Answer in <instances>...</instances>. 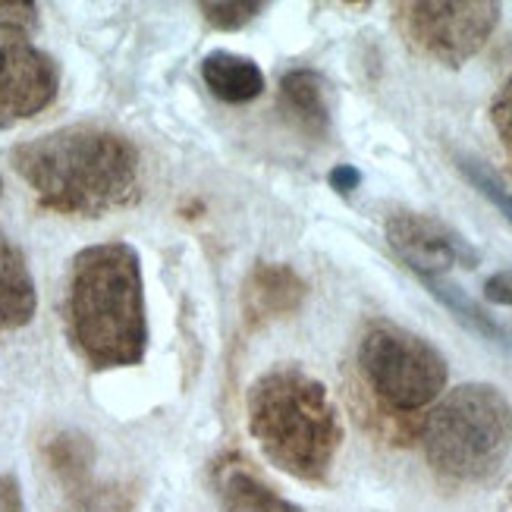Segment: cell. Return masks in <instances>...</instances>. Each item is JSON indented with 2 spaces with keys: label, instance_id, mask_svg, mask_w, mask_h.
<instances>
[{
  "label": "cell",
  "instance_id": "1",
  "mask_svg": "<svg viewBox=\"0 0 512 512\" xmlns=\"http://www.w3.org/2000/svg\"><path fill=\"white\" fill-rule=\"evenodd\" d=\"M10 161L41 208L57 214L101 217L139 195V151L114 129L66 126L16 145Z\"/></svg>",
  "mask_w": 512,
  "mask_h": 512
},
{
  "label": "cell",
  "instance_id": "2",
  "mask_svg": "<svg viewBox=\"0 0 512 512\" xmlns=\"http://www.w3.org/2000/svg\"><path fill=\"white\" fill-rule=\"evenodd\" d=\"M66 327L92 368H129L145 359L148 315L136 249L126 242H101L73 258Z\"/></svg>",
  "mask_w": 512,
  "mask_h": 512
},
{
  "label": "cell",
  "instance_id": "3",
  "mask_svg": "<svg viewBox=\"0 0 512 512\" xmlns=\"http://www.w3.org/2000/svg\"><path fill=\"white\" fill-rule=\"evenodd\" d=\"M249 428L264 456L299 481L321 484L343 447L333 396L302 368H274L249 390Z\"/></svg>",
  "mask_w": 512,
  "mask_h": 512
},
{
  "label": "cell",
  "instance_id": "4",
  "mask_svg": "<svg viewBox=\"0 0 512 512\" xmlns=\"http://www.w3.org/2000/svg\"><path fill=\"white\" fill-rule=\"evenodd\" d=\"M428 465L450 481H484L512 450V406L491 384H462L421 425Z\"/></svg>",
  "mask_w": 512,
  "mask_h": 512
},
{
  "label": "cell",
  "instance_id": "5",
  "mask_svg": "<svg viewBox=\"0 0 512 512\" xmlns=\"http://www.w3.org/2000/svg\"><path fill=\"white\" fill-rule=\"evenodd\" d=\"M365 384L393 412H418L447 387V359L418 333L393 321L368 324L359 343Z\"/></svg>",
  "mask_w": 512,
  "mask_h": 512
},
{
  "label": "cell",
  "instance_id": "6",
  "mask_svg": "<svg viewBox=\"0 0 512 512\" xmlns=\"http://www.w3.org/2000/svg\"><path fill=\"white\" fill-rule=\"evenodd\" d=\"M396 22L403 38L418 54L443 66H462L475 57L500 22V4L491 0H421V4H399Z\"/></svg>",
  "mask_w": 512,
  "mask_h": 512
},
{
  "label": "cell",
  "instance_id": "7",
  "mask_svg": "<svg viewBox=\"0 0 512 512\" xmlns=\"http://www.w3.org/2000/svg\"><path fill=\"white\" fill-rule=\"evenodd\" d=\"M60 92L57 63L26 38H0V129L41 114Z\"/></svg>",
  "mask_w": 512,
  "mask_h": 512
},
{
  "label": "cell",
  "instance_id": "8",
  "mask_svg": "<svg viewBox=\"0 0 512 512\" xmlns=\"http://www.w3.org/2000/svg\"><path fill=\"white\" fill-rule=\"evenodd\" d=\"M387 242L418 277H443L450 267H475L478 252L450 224L415 211H396L387 217Z\"/></svg>",
  "mask_w": 512,
  "mask_h": 512
},
{
  "label": "cell",
  "instance_id": "9",
  "mask_svg": "<svg viewBox=\"0 0 512 512\" xmlns=\"http://www.w3.org/2000/svg\"><path fill=\"white\" fill-rule=\"evenodd\" d=\"M214 497L220 512H305L264 484L246 459H224L214 469Z\"/></svg>",
  "mask_w": 512,
  "mask_h": 512
},
{
  "label": "cell",
  "instance_id": "10",
  "mask_svg": "<svg viewBox=\"0 0 512 512\" xmlns=\"http://www.w3.org/2000/svg\"><path fill=\"white\" fill-rule=\"evenodd\" d=\"M305 299V283L286 264H258L246 289H242V305H246L252 321H271L293 315Z\"/></svg>",
  "mask_w": 512,
  "mask_h": 512
},
{
  "label": "cell",
  "instance_id": "11",
  "mask_svg": "<svg viewBox=\"0 0 512 512\" xmlns=\"http://www.w3.org/2000/svg\"><path fill=\"white\" fill-rule=\"evenodd\" d=\"M38 293L26 258L16 242L0 230V330L26 327L35 318Z\"/></svg>",
  "mask_w": 512,
  "mask_h": 512
},
{
  "label": "cell",
  "instance_id": "12",
  "mask_svg": "<svg viewBox=\"0 0 512 512\" xmlns=\"http://www.w3.org/2000/svg\"><path fill=\"white\" fill-rule=\"evenodd\" d=\"M44 459H48V469L54 472L57 484L63 487V494L76 503V509L98 491V484L92 481L95 450H92V440L88 437H82L76 431H63L48 440Z\"/></svg>",
  "mask_w": 512,
  "mask_h": 512
},
{
  "label": "cell",
  "instance_id": "13",
  "mask_svg": "<svg viewBox=\"0 0 512 512\" xmlns=\"http://www.w3.org/2000/svg\"><path fill=\"white\" fill-rule=\"evenodd\" d=\"M280 110L286 120L311 139H324L330 129V107L324 79L315 70H293L280 82Z\"/></svg>",
  "mask_w": 512,
  "mask_h": 512
},
{
  "label": "cell",
  "instance_id": "14",
  "mask_svg": "<svg viewBox=\"0 0 512 512\" xmlns=\"http://www.w3.org/2000/svg\"><path fill=\"white\" fill-rule=\"evenodd\" d=\"M202 79L211 88V95L224 104H249L264 92V73L249 57L230 51H214L202 63Z\"/></svg>",
  "mask_w": 512,
  "mask_h": 512
},
{
  "label": "cell",
  "instance_id": "15",
  "mask_svg": "<svg viewBox=\"0 0 512 512\" xmlns=\"http://www.w3.org/2000/svg\"><path fill=\"white\" fill-rule=\"evenodd\" d=\"M421 283H425L431 289V296L440 302V305H447L453 311V318L459 324H465L472 333H478L481 340L487 343H494L500 346L506 355H512V330L503 327L494 315H487V311L472 299V296H465V289H459L456 283L450 280H443V277H421Z\"/></svg>",
  "mask_w": 512,
  "mask_h": 512
},
{
  "label": "cell",
  "instance_id": "16",
  "mask_svg": "<svg viewBox=\"0 0 512 512\" xmlns=\"http://www.w3.org/2000/svg\"><path fill=\"white\" fill-rule=\"evenodd\" d=\"M459 170H462L465 180H469L487 198V202H491L506 217V224L512 227V189L503 186L500 176L478 158H459Z\"/></svg>",
  "mask_w": 512,
  "mask_h": 512
},
{
  "label": "cell",
  "instance_id": "17",
  "mask_svg": "<svg viewBox=\"0 0 512 512\" xmlns=\"http://www.w3.org/2000/svg\"><path fill=\"white\" fill-rule=\"evenodd\" d=\"M202 10L214 29L239 32L264 10V4H242V0H233V4H202Z\"/></svg>",
  "mask_w": 512,
  "mask_h": 512
},
{
  "label": "cell",
  "instance_id": "18",
  "mask_svg": "<svg viewBox=\"0 0 512 512\" xmlns=\"http://www.w3.org/2000/svg\"><path fill=\"white\" fill-rule=\"evenodd\" d=\"M38 26V7L29 0H0V38H26Z\"/></svg>",
  "mask_w": 512,
  "mask_h": 512
},
{
  "label": "cell",
  "instance_id": "19",
  "mask_svg": "<svg viewBox=\"0 0 512 512\" xmlns=\"http://www.w3.org/2000/svg\"><path fill=\"white\" fill-rule=\"evenodd\" d=\"M491 123H494L503 148L509 151V158H512V76L506 79V85L500 88L494 104H491Z\"/></svg>",
  "mask_w": 512,
  "mask_h": 512
},
{
  "label": "cell",
  "instance_id": "20",
  "mask_svg": "<svg viewBox=\"0 0 512 512\" xmlns=\"http://www.w3.org/2000/svg\"><path fill=\"white\" fill-rule=\"evenodd\" d=\"M484 299L494 305H512V271H500L494 277H487Z\"/></svg>",
  "mask_w": 512,
  "mask_h": 512
},
{
  "label": "cell",
  "instance_id": "21",
  "mask_svg": "<svg viewBox=\"0 0 512 512\" xmlns=\"http://www.w3.org/2000/svg\"><path fill=\"white\" fill-rule=\"evenodd\" d=\"M330 186L337 189L340 195H352L355 189L362 186V173L355 170L352 164H340V167L330 170Z\"/></svg>",
  "mask_w": 512,
  "mask_h": 512
},
{
  "label": "cell",
  "instance_id": "22",
  "mask_svg": "<svg viewBox=\"0 0 512 512\" xmlns=\"http://www.w3.org/2000/svg\"><path fill=\"white\" fill-rule=\"evenodd\" d=\"M0 512H22L19 481L13 475H0Z\"/></svg>",
  "mask_w": 512,
  "mask_h": 512
},
{
  "label": "cell",
  "instance_id": "23",
  "mask_svg": "<svg viewBox=\"0 0 512 512\" xmlns=\"http://www.w3.org/2000/svg\"><path fill=\"white\" fill-rule=\"evenodd\" d=\"M0 189H4V183H0Z\"/></svg>",
  "mask_w": 512,
  "mask_h": 512
}]
</instances>
